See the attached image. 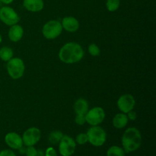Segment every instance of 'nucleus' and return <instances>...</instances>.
<instances>
[{"mask_svg":"<svg viewBox=\"0 0 156 156\" xmlns=\"http://www.w3.org/2000/svg\"><path fill=\"white\" fill-rule=\"evenodd\" d=\"M84 50L77 43H67L62 47L59 52V58L62 62L73 64L83 58Z\"/></svg>","mask_w":156,"mask_h":156,"instance_id":"1","label":"nucleus"},{"mask_svg":"<svg viewBox=\"0 0 156 156\" xmlns=\"http://www.w3.org/2000/svg\"><path fill=\"white\" fill-rule=\"evenodd\" d=\"M142 144V135L140 130L135 127H129L122 136L123 149L126 153L134 152L140 147Z\"/></svg>","mask_w":156,"mask_h":156,"instance_id":"2","label":"nucleus"},{"mask_svg":"<svg viewBox=\"0 0 156 156\" xmlns=\"http://www.w3.org/2000/svg\"><path fill=\"white\" fill-rule=\"evenodd\" d=\"M88 142L94 146H101L106 142L107 134L105 129L98 126H92L87 132Z\"/></svg>","mask_w":156,"mask_h":156,"instance_id":"3","label":"nucleus"},{"mask_svg":"<svg viewBox=\"0 0 156 156\" xmlns=\"http://www.w3.org/2000/svg\"><path fill=\"white\" fill-rule=\"evenodd\" d=\"M24 63L21 58H12L8 61L7 71L11 78L13 79H18L24 75Z\"/></svg>","mask_w":156,"mask_h":156,"instance_id":"4","label":"nucleus"},{"mask_svg":"<svg viewBox=\"0 0 156 156\" xmlns=\"http://www.w3.org/2000/svg\"><path fill=\"white\" fill-rule=\"evenodd\" d=\"M62 31V24L59 21L51 20L44 25L42 29L43 35L48 40H53L58 37Z\"/></svg>","mask_w":156,"mask_h":156,"instance_id":"5","label":"nucleus"},{"mask_svg":"<svg viewBox=\"0 0 156 156\" xmlns=\"http://www.w3.org/2000/svg\"><path fill=\"white\" fill-rule=\"evenodd\" d=\"M105 117V112L103 108L95 107L91 110H88L85 114L86 123L91 126H98L104 121Z\"/></svg>","mask_w":156,"mask_h":156,"instance_id":"6","label":"nucleus"},{"mask_svg":"<svg viewBox=\"0 0 156 156\" xmlns=\"http://www.w3.org/2000/svg\"><path fill=\"white\" fill-rule=\"evenodd\" d=\"M0 20L6 25L12 26L19 21L18 13L9 6H3L0 9Z\"/></svg>","mask_w":156,"mask_h":156,"instance_id":"7","label":"nucleus"},{"mask_svg":"<svg viewBox=\"0 0 156 156\" xmlns=\"http://www.w3.org/2000/svg\"><path fill=\"white\" fill-rule=\"evenodd\" d=\"M76 149V143L72 137L63 135L59 143V152L62 156H71Z\"/></svg>","mask_w":156,"mask_h":156,"instance_id":"8","label":"nucleus"},{"mask_svg":"<svg viewBox=\"0 0 156 156\" xmlns=\"http://www.w3.org/2000/svg\"><path fill=\"white\" fill-rule=\"evenodd\" d=\"M41 137V132L38 128L30 127L23 134V144L25 145L26 146H34L40 141Z\"/></svg>","mask_w":156,"mask_h":156,"instance_id":"9","label":"nucleus"},{"mask_svg":"<svg viewBox=\"0 0 156 156\" xmlns=\"http://www.w3.org/2000/svg\"><path fill=\"white\" fill-rule=\"evenodd\" d=\"M136 101L132 94H123L120 96L117 101V107L122 111V113L127 114L129 111H133L135 106Z\"/></svg>","mask_w":156,"mask_h":156,"instance_id":"10","label":"nucleus"},{"mask_svg":"<svg viewBox=\"0 0 156 156\" xmlns=\"http://www.w3.org/2000/svg\"><path fill=\"white\" fill-rule=\"evenodd\" d=\"M5 142L12 149H19L23 146L22 137L15 132L9 133L5 137Z\"/></svg>","mask_w":156,"mask_h":156,"instance_id":"11","label":"nucleus"},{"mask_svg":"<svg viewBox=\"0 0 156 156\" xmlns=\"http://www.w3.org/2000/svg\"><path fill=\"white\" fill-rule=\"evenodd\" d=\"M62 29H65L66 30L69 32H75L79 29V21L74 17H65L62 19Z\"/></svg>","mask_w":156,"mask_h":156,"instance_id":"12","label":"nucleus"},{"mask_svg":"<svg viewBox=\"0 0 156 156\" xmlns=\"http://www.w3.org/2000/svg\"><path fill=\"white\" fill-rule=\"evenodd\" d=\"M23 6L29 12H38L44 9V2L43 0H24Z\"/></svg>","mask_w":156,"mask_h":156,"instance_id":"13","label":"nucleus"},{"mask_svg":"<svg viewBox=\"0 0 156 156\" xmlns=\"http://www.w3.org/2000/svg\"><path fill=\"white\" fill-rule=\"evenodd\" d=\"M24 30L22 27L18 24H14L11 26L9 30V37L12 42H18L22 38Z\"/></svg>","mask_w":156,"mask_h":156,"instance_id":"14","label":"nucleus"},{"mask_svg":"<svg viewBox=\"0 0 156 156\" xmlns=\"http://www.w3.org/2000/svg\"><path fill=\"white\" fill-rule=\"evenodd\" d=\"M88 101L84 98H79L75 102L74 104V111L76 115H85L88 111Z\"/></svg>","mask_w":156,"mask_h":156,"instance_id":"15","label":"nucleus"},{"mask_svg":"<svg viewBox=\"0 0 156 156\" xmlns=\"http://www.w3.org/2000/svg\"><path fill=\"white\" fill-rule=\"evenodd\" d=\"M128 117L124 113L117 114L114 116L113 119V125L117 129H122L125 127L128 123Z\"/></svg>","mask_w":156,"mask_h":156,"instance_id":"16","label":"nucleus"},{"mask_svg":"<svg viewBox=\"0 0 156 156\" xmlns=\"http://www.w3.org/2000/svg\"><path fill=\"white\" fill-rule=\"evenodd\" d=\"M13 56V51L9 47H3L0 49V59L5 62L10 60Z\"/></svg>","mask_w":156,"mask_h":156,"instance_id":"17","label":"nucleus"},{"mask_svg":"<svg viewBox=\"0 0 156 156\" xmlns=\"http://www.w3.org/2000/svg\"><path fill=\"white\" fill-rule=\"evenodd\" d=\"M125 151L123 148L117 146H113L108 149L107 156H125Z\"/></svg>","mask_w":156,"mask_h":156,"instance_id":"18","label":"nucleus"},{"mask_svg":"<svg viewBox=\"0 0 156 156\" xmlns=\"http://www.w3.org/2000/svg\"><path fill=\"white\" fill-rule=\"evenodd\" d=\"M62 136H63V134H62V133L61 132V131H59V130L53 131V132L50 133V135H49V138H48L49 142H50L51 144L56 145L60 142L61 139L62 138Z\"/></svg>","mask_w":156,"mask_h":156,"instance_id":"19","label":"nucleus"},{"mask_svg":"<svg viewBox=\"0 0 156 156\" xmlns=\"http://www.w3.org/2000/svg\"><path fill=\"white\" fill-rule=\"evenodd\" d=\"M120 0H107L106 7L109 12H115L119 9Z\"/></svg>","mask_w":156,"mask_h":156,"instance_id":"20","label":"nucleus"},{"mask_svg":"<svg viewBox=\"0 0 156 156\" xmlns=\"http://www.w3.org/2000/svg\"><path fill=\"white\" fill-rule=\"evenodd\" d=\"M88 52H89V53L91 56H98L100 55L101 50L95 44H91L88 47Z\"/></svg>","mask_w":156,"mask_h":156,"instance_id":"21","label":"nucleus"},{"mask_svg":"<svg viewBox=\"0 0 156 156\" xmlns=\"http://www.w3.org/2000/svg\"><path fill=\"white\" fill-rule=\"evenodd\" d=\"M76 143L79 145H84L88 142V136L86 133H79V135L76 136Z\"/></svg>","mask_w":156,"mask_h":156,"instance_id":"22","label":"nucleus"},{"mask_svg":"<svg viewBox=\"0 0 156 156\" xmlns=\"http://www.w3.org/2000/svg\"><path fill=\"white\" fill-rule=\"evenodd\" d=\"M37 150L34 148V146H27L26 148L25 154L26 156H37Z\"/></svg>","mask_w":156,"mask_h":156,"instance_id":"23","label":"nucleus"},{"mask_svg":"<svg viewBox=\"0 0 156 156\" xmlns=\"http://www.w3.org/2000/svg\"><path fill=\"white\" fill-rule=\"evenodd\" d=\"M75 122L78 125H83L86 123L85 120V115H76L75 118Z\"/></svg>","mask_w":156,"mask_h":156,"instance_id":"24","label":"nucleus"},{"mask_svg":"<svg viewBox=\"0 0 156 156\" xmlns=\"http://www.w3.org/2000/svg\"><path fill=\"white\" fill-rule=\"evenodd\" d=\"M44 156H57V153H56V151L53 147H49L46 150Z\"/></svg>","mask_w":156,"mask_h":156,"instance_id":"25","label":"nucleus"},{"mask_svg":"<svg viewBox=\"0 0 156 156\" xmlns=\"http://www.w3.org/2000/svg\"><path fill=\"white\" fill-rule=\"evenodd\" d=\"M0 156H16V155L10 149H5L0 152Z\"/></svg>","mask_w":156,"mask_h":156,"instance_id":"26","label":"nucleus"},{"mask_svg":"<svg viewBox=\"0 0 156 156\" xmlns=\"http://www.w3.org/2000/svg\"><path fill=\"white\" fill-rule=\"evenodd\" d=\"M127 117H128V120H130L132 121H134L136 120V119L137 118V115H136V113L133 111H131L127 113Z\"/></svg>","mask_w":156,"mask_h":156,"instance_id":"27","label":"nucleus"},{"mask_svg":"<svg viewBox=\"0 0 156 156\" xmlns=\"http://www.w3.org/2000/svg\"><path fill=\"white\" fill-rule=\"evenodd\" d=\"M14 0H0V2L2 3H4V4L5 5H9V4H11V3L13 2Z\"/></svg>","mask_w":156,"mask_h":156,"instance_id":"28","label":"nucleus"},{"mask_svg":"<svg viewBox=\"0 0 156 156\" xmlns=\"http://www.w3.org/2000/svg\"><path fill=\"white\" fill-rule=\"evenodd\" d=\"M18 150H19L20 154H21V155H24V154H25L26 148H24V147H23V146H22V147L20 148V149H18Z\"/></svg>","mask_w":156,"mask_h":156,"instance_id":"29","label":"nucleus"},{"mask_svg":"<svg viewBox=\"0 0 156 156\" xmlns=\"http://www.w3.org/2000/svg\"><path fill=\"white\" fill-rule=\"evenodd\" d=\"M37 156H44V153L42 150H38L37 152Z\"/></svg>","mask_w":156,"mask_h":156,"instance_id":"30","label":"nucleus"},{"mask_svg":"<svg viewBox=\"0 0 156 156\" xmlns=\"http://www.w3.org/2000/svg\"><path fill=\"white\" fill-rule=\"evenodd\" d=\"M2 38L1 34H0V44H1V43H2Z\"/></svg>","mask_w":156,"mask_h":156,"instance_id":"31","label":"nucleus"}]
</instances>
